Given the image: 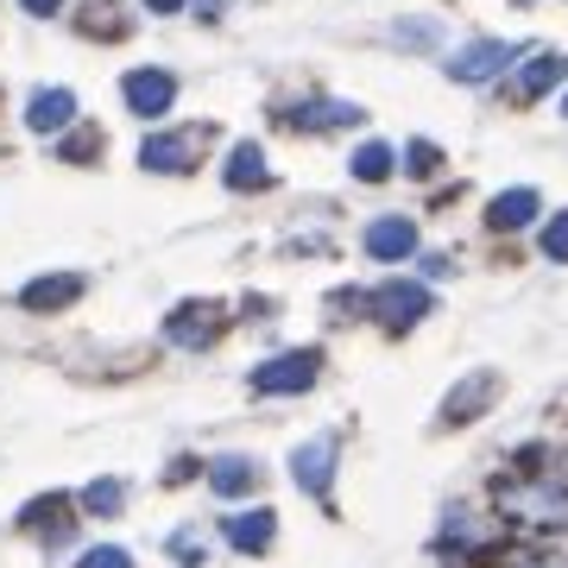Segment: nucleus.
Listing matches in <instances>:
<instances>
[{
	"instance_id": "1",
	"label": "nucleus",
	"mask_w": 568,
	"mask_h": 568,
	"mask_svg": "<svg viewBox=\"0 0 568 568\" xmlns=\"http://www.w3.org/2000/svg\"><path fill=\"white\" fill-rule=\"evenodd\" d=\"M493 511H499V525H525L556 537V530H568V487L549 480V474H518V480L493 487Z\"/></svg>"
},
{
	"instance_id": "2",
	"label": "nucleus",
	"mask_w": 568,
	"mask_h": 568,
	"mask_svg": "<svg viewBox=\"0 0 568 568\" xmlns=\"http://www.w3.org/2000/svg\"><path fill=\"white\" fill-rule=\"evenodd\" d=\"M316 379H323V347H284V354L253 366L246 386L260 392V398H297V392H310Z\"/></svg>"
},
{
	"instance_id": "3",
	"label": "nucleus",
	"mask_w": 568,
	"mask_h": 568,
	"mask_svg": "<svg viewBox=\"0 0 568 568\" xmlns=\"http://www.w3.org/2000/svg\"><path fill=\"white\" fill-rule=\"evenodd\" d=\"M209 133H215V126H171V133H145L140 164H145V171H159V178H190V171L203 164Z\"/></svg>"
},
{
	"instance_id": "4",
	"label": "nucleus",
	"mask_w": 568,
	"mask_h": 568,
	"mask_svg": "<svg viewBox=\"0 0 568 568\" xmlns=\"http://www.w3.org/2000/svg\"><path fill=\"white\" fill-rule=\"evenodd\" d=\"M335 462H342V436H335V429L297 443V448H291V480H297V493L328 499V493H335Z\"/></svg>"
},
{
	"instance_id": "5",
	"label": "nucleus",
	"mask_w": 568,
	"mask_h": 568,
	"mask_svg": "<svg viewBox=\"0 0 568 568\" xmlns=\"http://www.w3.org/2000/svg\"><path fill=\"white\" fill-rule=\"evenodd\" d=\"M361 310H373L386 328H417L429 310H436V297H429V284H417V278H392V284H379V291H366Z\"/></svg>"
},
{
	"instance_id": "6",
	"label": "nucleus",
	"mask_w": 568,
	"mask_h": 568,
	"mask_svg": "<svg viewBox=\"0 0 568 568\" xmlns=\"http://www.w3.org/2000/svg\"><path fill=\"white\" fill-rule=\"evenodd\" d=\"M222 328H227L222 304H178L164 316V342L183 347V354H203V347L222 342Z\"/></svg>"
},
{
	"instance_id": "7",
	"label": "nucleus",
	"mask_w": 568,
	"mask_h": 568,
	"mask_svg": "<svg viewBox=\"0 0 568 568\" xmlns=\"http://www.w3.org/2000/svg\"><path fill=\"white\" fill-rule=\"evenodd\" d=\"M121 95H126V108L140 114V121H159V114H171V102H178V77L171 70H126L121 77Z\"/></svg>"
},
{
	"instance_id": "8",
	"label": "nucleus",
	"mask_w": 568,
	"mask_h": 568,
	"mask_svg": "<svg viewBox=\"0 0 568 568\" xmlns=\"http://www.w3.org/2000/svg\"><path fill=\"white\" fill-rule=\"evenodd\" d=\"M493 398H499V373H493V366H474L462 386L443 398V424H448V429H462V424H474V417H487Z\"/></svg>"
},
{
	"instance_id": "9",
	"label": "nucleus",
	"mask_w": 568,
	"mask_h": 568,
	"mask_svg": "<svg viewBox=\"0 0 568 568\" xmlns=\"http://www.w3.org/2000/svg\"><path fill=\"white\" fill-rule=\"evenodd\" d=\"M511 58H518V44H506V39H474V44H462V51L448 58V77H455V82H493Z\"/></svg>"
},
{
	"instance_id": "10",
	"label": "nucleus",
	"mask_w": 568,
	"mask_h": 568,
	"mask_svg": "<svg viewBox=\"0 0 568 568\" xmlns=\"http://www.w3.org/2000/svg\"><path fill=\"white\" fill-rule=\"evenodd\" d=\"M361 246H366V260L398 265V260H410V253H417V222H410V215H379V222H366Z\"/></svg>"
},
{
	"instance_id": "11",
	"label": "nucleus",
	"mask_w": 568,
	"mask_h": 568,
	"mask_svg": "<svg viewBox=\"0 0 568 568\" xmlns=\"http://www.w3.org/2000/svg\"><path fill=\"white\" fill-rule=\"evenodd\" d=\"M284 121L297 126V133H335V126H361L366 108L361 102H335V95H310V102H297Z\"/></svg>"
},
{
	"instance_id": "12",
	"label": "nucleus",
	"mask_w": 568,
	"mask_h": 568,
	"mask_svg": "<svg viewBox=\"0 0 568 568\" xmlns=\"http://www.w3.org/2000/svg\"><path fill=\"white\" fill-rule=\"evenodd\" d=\"M26 126H32L39 140L70 133V126H77V95H70V89H32V95H26Z\"/></svg>"
},
{
	"instance_id": "13",
	"label": "nucleus",
	"mask_w": 568,
	"mask_h": 568,
	"mask_svg": "<svg viewBox=\"0 0 568 568\" xmlns=\"http://www.w3.org/2000/svg\"><path fill=\"white\" fill-rule=\"evenodd\" d=\"M222 537L241 549V556H265V549H272V537H278V511H272V506L234 511V518H222Z\"/></svg>"
},
{
	"instance_id": "14",
	"label": "nucleus",
	"mask_w": 568,
	"mask_h": 568,
	"mask_svg": "<svg viewBox=\"0 0 568 568\" xmlns=\"http://www.w3.org/2000/svg\"><path fill=\"white\" fill-rule=\"evenodd\" d=\"M537 215H544V196H537L530 183H518V190H499V196L487 203V227H493V234H518V227H530Z\"/></svg>"
},
{
	"instance_id": "15",
	"label": "nucleus",
	"mask_w": 568,
	"mask_h": 568,
	"mask_svg": "<svg viewBox=\"0 0 568 568\" xmlns=\"http://www.w3.org/2000/svg\"><path fill=\"white\" fill-rule=\"evenodd\" d=\"M82 291H89V278H82V272H44V278H32L20 291V304L32 310V316H44V310H70Z\"/></svg>"
},
{
	"instance_id": "16",
	"label": "nucleus",
	"mask_w": 568,
	"mask_h": 568,
	"mask_svg": "<svg viewBox=\"0 0 568 568\" xmlns=\"http://www.w3.org/2000/svg\"><path fill=\"white\" fill-rule=\"evenodd\" d=\"M562 77H568V58H562V51H537V58H530L525 70L511 77V102H544V95H549Z\"/></svg>"
},
{
	"instance_id": "17",
	"label": "nucleus",
	"mask_w": 568,
	"mask_h": 568,
	"mask_svg": "<svg viewBox=\"0 0 568 568\" xmlns=\"http://www.w3.org/2000/svg\"><path fill=\"white\" fill-rule=\"evenodd\" d=\"M209 487L222 493V499H246V493L260 487V462L253 455H215L209 462Z\"/></svg>"
},
{
	"instance_id": "18",
	"label": "nucleus",
	"mask_w": 568,
	"mask_h": 568,
	"mask_svg": "<svg viewBox=\"0 0 568 568\" xmlns=\"http://www.w3.org/2000/svg\"><path fill=\"white\" fill-rule=\"evenodd\" d=\"M222 183L227 190H265L272 183V171H265V152L253 140H241L234 152H227V164H222Z\"/></svg>"
},
{
	"instance_id": "19",
	"label": "nucleus",
	"mask_w": 568,
	"mask_h": 568,
	"mask_svg": "<svg viewBox=\"0 0 568 568\" xmlns=\"http://www.w3.org/2000/svg\"><path fill=\"white\" fill-rule=\"evenodd\" d=\"M347 171H354V183H386L392 171H398V152H392L386 140H366L354 159H347Z\"/></svg>"
},
{
	"instance_id": "20",
	"label": "nucleus",
	"mask_w": 568,
	"mask_h": 568,
	"mask_svg": "<svg viewBox=\"0 0 568 568\" xmlns=\"http://www.w3.org/2000/svg\"><path fill=\"white\" fill-rule=\"evenodd\" d=\"M77 506L89 511V518H114V511L126 506V487L121 480H89V487L77 493Z\"/></svg>"
},
{
	"instance_id": "21",
	"label": "nucleus",
	"mask_w": 568,
	"mask_h": 568,
	"mask_svg": "<svg viewBox=\"0 0 568 568\" xmlns=\"http://www.w3.org/2000/svg\"><path fill=\"white\" fill-rule=\"evenodd\" d=\"M537 246H544V260L568 265V209H556V215L544 222V234H537Z\"/></svg>"
},
{
	"instance_id": "22",
	"label": "nucleus",
	"mask_w": 568,
	"mask_h": 568,
	"mask_svg": "<svg viewBox=\"0 0 568 568\" xmlns=\"http://www.w3.org/2000/svg\"><path fill=\"white\" fill-rule=\"evenodd\" d=\"M392 39L410 44V51H429V44L443 39V26H436V20H398V26H392Z\"/></svg>"
},
{
	"instance_id": "23",
	"label": "nucleus",
	"mask_w": 568,
	"mask_h": 568,
	"mask_svg": "<svg viewBox=\"0 0 568 568\" xmlns=\"http://www.w3.org/2000/svg\"><path fill=\"white\" fill-rule=\"evenodd\" d=\"M95 152H102V133H95V126H77V133L58 145L63 164H82V159H95Z\"/></svg>"
},
{
	"instance_id": "24",
	"label": "nucleus",
	"mask_w": 568,
	"mask_h": 568,
	"mask_svg": "<svg viewBox=\"0 0 568 568\" xmlns=\"http://www.w3.org/2000/svg\"><path fill=\"white\" fill-rule=\"evenodd\" d=\"M405 171H410V178H436V171H443V152H436L429 140H410V152H405Z\"/></svg>"
},
{
	"instance_id": "25",
	"label": "nucleus",
	"mask_w": 568,
	"mask_h": 568,
	"mask_svg": "<svg viewBox=\"0 0 568 568\" xmlns=\"http://www.w3.org/2000/svg\"><path fill=\"white\" fill-rule=\"evenodd\" d=\"M77 568H133V556H126L121 544H95V549H82Z\"/></svg>"
},
{
	"instance_id": "26",
	"label": "nucleus",
	"mask_w": 568,
	"mask_h": 568,
	"mask_svg": "<svg viewBox=\"0 0 568 568\" xmlns=\"http://www.w3.org/2000/svg\"><path fill=\"white\" fill-rule=\"evenodd\" d=\"M171 556H183V562H203V556H209V537H203L196 525H183L178 537H171Z\"/></svg>"
},
{
	"instance_id": "27",
	"label": "nucleus",
	"mask_w": 568,
	"mask_h": 568,
	"mask_svg": "<svg viewBox=\"0 0 568 568\" xmlns=\"http://www.w3.org/2000/svg\"><path fill=\"white\" fill-rule=\"evenodd\" d=\"M26 13H32V20H58L63 7H70V0H20Z\"/></svg>"
},
{
	"instance_id": "28",
	"label": "nucleus",
	"mask_w": 568,
	"mask_h": 568,
	"mask_svg": "<svg viewBox=\"0 0 568 568\" xmlns=\"http://www.w3.org/2000/svg\"><path fill=\"white\" fill-rule=\"evenodd\" d=\"M145 7H152V13H183L190 0H145Z\"/></svg>"
},
{
	"instance_id": "29",
	"label": "nucleus",
	"mask_w": 568,
	"mask_h": 568,
	"mask_svg": "<svg viewBox=\"0 0 568 568\" xmlns=\"http://www.w3.org/2000/svg\"><path fill=\"white\" fill-rule=\"evenodd\" d=\"M562 114H568V95H562Z\"/></svg>"
}]
</instances>
